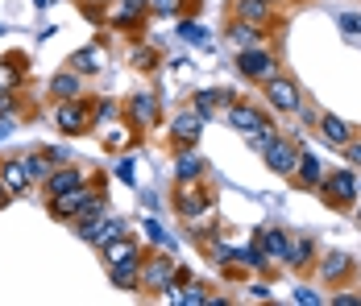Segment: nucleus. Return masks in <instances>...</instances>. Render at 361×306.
I'll return each instance as SVG.
<instances>
[{
  "label": "nucleus",
  "instance_id": "nucleus-21",
  "mask_svg": "<svg viewBox=\"0 0 361 306\" xmlns=\"http://www.w3.org/2000/svg\"><path fill=\"white\" fill-rule=\"evenodd\" d=\"M233 100H237L233 91H224V87H208V91H195V100H191V108H195V112H200V116L208 120V116H212L216 108H228Z\"/></svg>",
  "mask_w": 361,
  "mask_h": 306
},
{
  "label": "nucleus",
  "instance_id": "nucleus-33",
  "mask_svg": "<svg viewBox=\"0 0 361 306\" xmlns=\"http://www.w3.org/2000/svg\"><path fill=\"white\" fill-rule=\"evenodd\" d=\"M42 153H46V162H50V166H67V162L75 158V153H71V145H46Z\"/></svg>",
  "mask_w": 361,
  "mask_h": 306
},
{
  "label": "nucleus",
  "instance_id": "nucleus-23",
  "mask_svg": "<svg viewBox=\"0 0 361 306\" xmlns=\"http://www.w3.org/2000/svg\"><path fill=\"white\" fill-rule=\"evenodd\" d=\"M25 79V54H8L0 58V91H17Z\"/></svg>",
  "mask_w": 361,
  "mask_h": 306
},
{
  "label": "nucleus",
  "instance_id": "nucleus-22",
  "mask_svg": "<svg viewBox=\"0 0 361 306\" xmlns=\"http://www.w3.org/2000/svg\"><path fill=\"white\" fill-rule=\"evenodd\" d=\"M299 186H307V191H316L320 186V178H324V166H320V158L316 153H299V166H295V174H290Z\"/></svg>",
  "mask_w": 361,
  "mask_h": 306
},
{
  "label": "nucleus",
  "instance_id": "nucleus-9",
  "mask_svg": "<svg viewBox=\"0 0 361 306\" xmlns=\"http://www.w3.org/2000/svg\"><path fill=\"white\" fill-rule=\"evenodd\" d=\"M200 133H204V116H200L195 108H183L179 116L171 120V129H166V136H171V145H175V149L200 145Z\"/></svg>",
  "mask_w": 361,
  "mask_h": 306
},
{
  "label": "nucleus",
  "instance_id": "nucleus-6",
  "mask_svg": "<svg viewBox=\"0 0 361 306\" xmlns=\"http://www.w3.org/2000/svg\"><path fill=\"white\" fill-rule=\"evenodd\" d=\"M171 277H175V257L149 253V257H142V281H137V290L142 294H162V290H171Z\"/></svg>",
  "mask_w": 361,
  "mask_h": 306
},
{
  "label": "nucleus",
  "instance_id": "nucleus-41",
  "mask_svg": "<svg viewBox=\"0 0 361 306\" xmlns=\"http://www.w3.org/2000/svg\"><path fill=\"white\" fill-rule=\"evenodd\" d=\"M8 199H13V195H8V191H4V182H0V207L8 203Z\"/></svg>",
  "mask_w": 361,
  "mask_h": 306
},
{
  "label": "nucleus",
  "instance_id": "nucleus-35",
  "mask_svg": "<svg viewBox=\"0 0 361 306\" xmlns=\"http://www.w3.org/2000/svg\"><path fill=\"white\" fill-rule=\"evenodd\" d=\"M183 302H208V286H191V290H187V294H183Z\"/></svg>",
  "mask_w": 361,
  "mask_h": 306
},
{
  "label": "nucleus",
  "instance_id": "nucleus-30",
  "mask_svg": "<svg viewBox=\"0 0 361 306\" xmlns=\"http://www.w3.org/2000/svg\"><path fill=\"white\" fill-rule=\"evenodd\" d=\"M287 265L290 269H307V265H312V240H290Z\"/></svg>",
  "mask_w": 361,
  "mask_h": 306
},
{
  "label": "nucleus",
  "instance_id": "nucleus-1",
  "mask_svg": "<svg viewBox=\"0 0 361 306\" xmlns=\"http://www.w3.org/2000/svg\"><path fill=\"white\" fill-rule=\"evenodd\" d=\"M100 191H104V174H96V178H87V182H79L75 191H63V195H50V199H46V211H50V215H54L59 224H71L75 215H79L83 207L92 203V199H96Z\"/></svg>",
  "mask_w": 361,
  "mask_h": 306
},
{
  "label": "nucleus",
  "instance_id": "nucleus-43",
  "mask_svg": "<svg viewBox=\"0 0 361 306\" xmlns=\"http://www.w3.org/2000/svg\"><path fill=\"white\" fill-rule=\"evenodd\" d=\"M357 224H361V211H357Z\"/></svg>",
  "mask_w": 361,
  "mask_h": 306
},
{
  "label": "nucleus",
  "instance_id": "nucleus-31",
  "mask_svg": "<svg viewBox=\"0 0 361 306\" xmlns=\"http://www.w3.org/2000/svg\"><path fill=\"white\" fill-rule=\"evenodd\" d=\"M129 141H133V125H129V120H116V129L104 136V149H112V153H116V149H125Z\"/></svg>",
  "mask_w": 361,
  "mask_h": 306
},
{
  "label": "nucleus",
  "instance_id": "nucleus-25",
  "mask_svg": "<svg viewBox=\"0 0 361 306\" xmlns=\"http://www.w3.org/2000/svg\"><path fill=\"white\" fill-rule=\"evenodd\" d=\"M50 96H54V100H75V96H79V75H75L71 67L59 70V75L50 79Z\"/></svg>",
  "mask_w": 361,
  "mask_h": 306
},
{
  "label": "nucleus",
  "instance_id": "nucleus-2",
  "mask_svg": "<svg viewBox=\"0 0 361 306\" xmlns=\"http://www.w3.org/2000/svg\"><path fill=\"white\" fill-rule=\"evenodd\" d=\"M320 199H324L332 211H353V203H357V174L353 170H332L320 178Z\"/></svg>",
  "mask_w": 361,
  "mask_h": 306
},
{
  "label": "nucleus",
  "instance_id": "nucleus-5",
  "mask_svg": "<svg viewBox=\"0 0 361 306\" xmlns=\"http://www.w3.org/2000/svg\"><path fill=\"white\" fill-rule=\"evenodd\" d=\"M262 87H266V103H270L274 112H287V116H295V112L303 108V91H299V83H295L290 75H283V70H279V75H270Z\"/></svg>",
  "mask_w": 361,
  "mask_h": 306
},
{
  "label": "nucleus",
  "instance_id": "nucleus-18",
  "mask_svg": "<svg viewBox=\"0 0 361 306\" xmlns=\"http://www.w3.org/2000/svg\"><path fill=\"white\" fill-rule=\"evenodd\" d=\"M145 13H149V4L145 0H125L116 13H112V25L121 30V34H142V25H145Z\"/></svg>",
  "mask_w": 361,
  "mask_h": 306
},
{
  "label": "nucleus",
  "instance_id": "nucleus-19",
  "mask_svg": "<svg viewBox=\"0 0 361 306\" xmlns=\"http://www.w3.org/2000/svg\"><path fill=\"white\" fill-rule=\"evenodd\" d=\"M320 133H324V141H332L336 149H345V145H353V141H357V129H353V125H345V120H341V116H332V112L320 116Z\"/></svg>",
  "mask_w": 361,
  "mask_h": 306
},
{
  "label": "nucleus",
  "instance_id": "nucleus-34",
  "mask_svg": "<svg viewBox=\"0 0 361 306\" xmlns=\"http://www.w3.org/2000/svg\"><path fill=\"white\" fill-rule=\"evenodd\" d=\"M154 13H171V17H179L183 8H187V0H145Z\"/></svg>",
  "mask_w": 361,
  "mask_h": 306
},
{
  "label": "nucleus",
  "instance_id": "nucleus-32",
  "mask_svg": "<svg viewBox=\"0 0 361 306\" xmlns=\"http://www.w3.org/2000/svg\"><path fill=\"white\" fill-rule=\"evenodd\" d=\"M129 63L149 75V70H158V54H154V50H145V46H133V50H129Z\"/></svg>",
  "mask_w": 361,
  "mask_h": 306
},
{
  "label": "nucleus",
  "instance_id": "nucleus-4",
  "mask_svg": "<svg viewBox=\"0 0 361 306\" xmlns=\"http://www.w3.org/2000/svg\"><path fill=\"white\" fill-rule=\"evenodd\" d=\"M171 203H175V215L187 219V224H200L204 211H216V199H212L200 182H179L175 195H171Z\"/></svg>",
  "mask_w": 361,
  "mask_h": 306
},
{
  "label": "nucleus",
  "instance_id": "nucleus-42",
  "mask_svg": "<svg viewBox=\"0 0 361 306\" xmlns=\"http://www.w3.org/2000/svg\"><path fill=\"white\" fill-rule=\"evenodd\" d=\"M357 199H361V178H357Z\"/></svg>",
  "mask_w": 361,
  "mask_h": 306
},
{
  "label": "nucleus",
  "instance_id": "nucleus-7",
  "mask_svg": "<svg viewBox=\"0 0 361 306\" xmlns=\"http://www.w3.org/2000/svg\"><path fill=\"white\" fill-rule=\"evenodd\" d=\"M237 70L250 79V83H266L270 75H279V54L266 50V46H250L237 54Z\"/></svg>",
  "mask_w": 361,
  "mask_h": 306
},
{
  "label": "nucleus",
  "instance_id": "nucleus-8",
  "mask_svg": "<svg viewBox=\"0 0 361 306\" xmlns=\"http://www.w3.org/2000/svg\"><path fill=\"white\" fill-rule=\"evenodd\" d=\"M262 162H266V170H270V174L290 178V174H295V166H299V145H295L290 136H274V141L266 145Z\"/></svg>",
  "mask_w": 361,
  "mask_h": 306
},
{
  "label": "nucleus",
  "instance_id": "nucleus-27",
  "mask_svg": "<svg viewBox=\"0 0 361 306\" xmlns=\"http://www.w3.org/2000/svg\"><path fill=\"white\" fill-rule=\"evenodd\" d=\"M262 248H266V257H279V261H287L290 236H287V232H279V228H266V232H262Z\"/></svg>",
  "mask_w": 361,
  "mask_h": 306
},
{
  "label": "nucleus",
  "instance_id": "nucleus-44",
  "mask_svg": "<svg viewBox=\"0 0 361 306\" xmlns=\"http://www.w3.org/2000/svg\"><path fill=\"white\" fill-rule=\"evenodd\" d=\"M270 4H279V0H270Z\"/></svg>",
  "mask_w": 361,
  "mask_h": 306
},
{
  "label": "nucleus",
  "instance_id": "nucleus-20",
  "mask_svg": "<svg viewBox=\"0 0 361 306\" xmlns=\"http://www.w3.org/2000/svg\"><path fill=\"white\" fill-rule=\"evenodd\" d=\"M109 277L116 290H137V281H142V257H129V261H121V265H109Z\"/></svg>",
  "mask_w": 361,
  "mask_h": 306
},
{
  "label": "nucleus",
  "instance_id": "nucleus-26",
  "mask_svg": "<svg viewBox=\"0 0 361 306\" xmlns=\"http://www.w3.org/2000/svg\"><path fill=\"white\" fill-rule=\"evenodd\" d=\"M228 42L233 46H241V50H250V46H262V30H253V25H245V21H228Z\"/></svg>",
  "mask_w": 361,
  "mask_h": 306
},
{
  "label": "nucleus",
  "instance_id": "nucleus-14",
  "mask_svg": "<svg viewBox=\"0 0 361 306\" xmlns=\"http://www.w3.org/2000/svg\"><path fill=\"white\" fill-rule=\"evenodd\" d=\"M129 120H133V125H142L145 133H149V129H158V125H162L158 96H149V91H133V100H129Z\"/></svg>",
  "mask_w": 361,
  "mask_h": 306
},
{
  "label": "nucleus",
  "instance_id": "nucleus-38",
  "mask_svg": "<svg viewBox=\"0 0 361 306\" xmlns=\"http://www.w3.org/2000/svg\"><path fill=\"white\" fill-rule=\"evenodd\" d=\"M295 302H307V306H316V302H320V294H312V290H295Z\"/></svg>",
  "mask_w": 361,
  "mask_h": 306
},
{
  "label": "nucleus",
  "instance_id": "nucleus-37",
  "mask_svg": "<svg viewBox=\"0 0 361 306\" xmlns=\"http://www.w3.org/2000/svg\"><path fill=\"white\" fill-rule=\"evenodd\" d=\"M341 25H345L349 34H361V17H357V13H345V17H341Z\"/></svg>",
  "mask_w": 361,
  "mask_h": 306
},
{
  "label": "nucleus",
  "instance_id": "nucleus-40",
  "mask_svg": "<svg viewBox=\"0 0 361 306\" xmlns=\"http://www.w3.org/2000/svg\"><path fill=\"white\" fill-rule=\"evenodd\" d=\"M345 149L353 153V162H357V166H361V145H345Z\"/></svg>",
  "mask_w": 361,
  "mask_h": 306
},
{
  "label": "nucleus",
  "instance_id": "nucleus-24",
  "mask_svg": "<svg viewBox=\"0 0 361 306\" xmlns=\"http://www.w3.org/2000/svg\"><path fill=\"white\" fill-rule=\"evenodd\" d=\"M67 67H71L75 75H96V70L104 67V50H100V46H83V50H75L71 54Z\"/></svg>",
  "mask_w": 361,
  "mask_h": 306
},
{
  "label": "nucleus",
  "instance_id": "nucleus-10",
  "mask_svg": "<svg viewBox=\"0 0 361 306\" xmlns=\"http://www.w3.org/2000/svg\"><path fill=\"white\" fill-rule=\"evenodd\" d=\"M224 120H228V129H237V133H253V129H266L270 125V116L257 108V103H245V100H233L224 108Z\"/></svg>",
  "mask_w": 361,
  "mask_h": 306
},
{
  "label": "nucleus",
  "instance_id": "nucleus-12",
  "mask_svg": "<svg viewBox=\"0 0 361 306\" xmlns=\"http://www.w3.org/2000/svg\"><path fill=\"white\" fill-rule=\"evenodd\" d=\"M0 182H4V191H8L13 199H21V195L34 191V178L25 174L21 158H0Z\"/></svg>",
  "mask_w": 361,
  "mask_h": 306
},
{
  "label": "nucleus",
  "instance_id": "nucleus-39",
  "mask_svg": "<svg viewBox=\"0 0 361 306\" xmlns=\"http://www.w3.org/2000/svg\"><path fill=\"white\" fill-rule=\"evenodd\" d=\"M332 302H336V306H361V298H357V294H336Z\"/></svg>",
  "mask_w": 361,
  "mask_h": 306
},
{
  "label": "nucleus",
  "instance_id": "nucleus-29",
  "mask_svg": "<svg viewBox=\"0 0 361 306\" xmlns=\"http://www.w3.org/2000/svg\"><path fill=\"white\" fill-rule=\"evenodd\" d=\"M21 166H25V174L34 178V186H42V182H46V174L54 170V166L46 162V153H42V149H37V153H21Z\"/></svg>",
  "mask_w": 361,
  "mask_h": 306
},
{
  "label": "nucleus",
  "instance_id": "nucleus-17",
  "mask_svg": "<svg viewBox=\"0 0 361 306\" xmlns=\"http://www.w3.org/2000/svg\"><path fill=\"white\" fill-rule=\"evenodd\" d=\"M129 257H142V244H137V236H116L109 240V244H100V261H104V269L109 265H121V261H129Z\"/></svg>",
  "mask_w": 361,
  "mask_h": 306
},
{
  "label": "nucleus",
  "instance_id": "nucleus-3",
  "mask_svg": "<svg viewBox=\"0 0 361 306\" xmlns=\"http://www.w3.org/2000/svg\"><path fill=\"white\" fill-rule=\"evenodd\" d=\"M54 125H59V133L63 136H83L92 133V125H96V103L87 100H59V108H54Z\"/></svg>",
  "mask_w": 361,
  "mask_h": 306
},
{
  "label": "nucleus",
  "instance_id": "nucleus-36",
  "mask_svg": "<svg viewBox=\"0 0 361 306\" xmlns=\"http://www.w3.org/2000/svg\"><path fill=\"white\" fill-rule=\"evenodd\" d=\"M183 37H187V42H208V34H204V30H195L191 21H183Z\"/></svg>",
  "mask_w": 361,
  "mask_h": 306
},
{
  "label": "nucleus",
  "instance_id": "nucleus-13",
  "mask_svg": "<svg viewBox=\"0 0 361 306\" xmlns=\"http://www.w3.org/2000/svg\"><path fill=\"white\" fill-rule=\"evenodd\" d=\"M79 182H87V174L79 170L75 162H67V166H54V170L46 174V182H42V195L50 199V195H63V191H75Z\"/></svg>",
  "mask_w": 361,
  "mask_h": 306
},
{
  "label": "nucleus",
  "instance_id": "nucleus-16",
  "mask_svg": "<svg viewBox=\"0 0 361 306\" xmlns=\"http://www.w3.org/2000/svg\"><path fill=\"white\" fill-rule=\"evenodd\" d=\"M316 269H320V277H324L328 286H341V281H349V277H353L357 265H353V257H349V253H324Z\"/></svg>",
  "mask_w": 361,
  "mask_h": 306
},
{
  "label": "nucleus",
  "instance_id": "nucleus-11",
  "mask_svg": "<svg viewBox=\"0 0 361 306\" xmlns=\"http://www.w3.org/2000/svg\"><path fill=\"white\" fill-rule=\"evenodd\" d=\"M228 13H233V21H245L253 30L274 25V4L270 0H228Z\"/></svg>",
  "mask_w": 361,
  "mask_h": 306
},
{
  "label": "nucleus",
  "instance_id": "nucleus-15",
  "mask_svg": "<svg viewBox=\"0 0 361 306\" xmlns=\"http://www.w3.org/2000/svg\"><path fill=\"white\" fill-rule=\"evenodd\" d=\"M208 174V162H204V153H200V145H187L175 153V178L179 182H200Z\"/></svg>",
  "mask_w": 361,
  "mask_h": 306
},
{
  "label": "nucleus",
  "instance_id": "nucleus-28",
  "mask_svg": "<svg viewBox=\"0 0 361 306\" xmlns=\"http://www.w3.org/2000/svg\"><path fill=\"white\" fill-rule=\"evenodd\" d=\"M125 232H129V224H125V219H116V215H112V219H100V224H96V232H92V244L100 248V244L125 236Z\"/></svg>",
  "mask_w": 361,
  "mask_h": 306
}]
</instances>
